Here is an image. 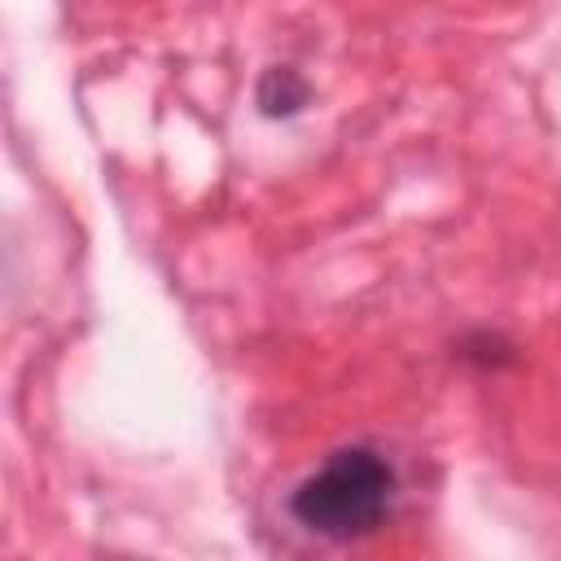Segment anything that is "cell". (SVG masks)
Here are the masks:
<instances>
[{
    "instance_id": "obj_1",
    "label": "cell",
    "mask_w": 561,
    "mask_h": 561,
    "mask_svg": "<svg viewBox=\"0 0 561 561\" xmlns=\"http://www.w3.org/2000/svg\"><path fill=\"white\" fill-rule=\"evenodd\" d=\"M394 500V465L377 447H337L316 473H307L294 495L289 513L298 526L324 539H359L377 530Z\"/></svg>"
},
{
    "instance_id": "obj_2",
    "label": "cell",
    "mask_w": 561,
    "mask_h": 561,
    "mask_svg": "<svg viewBox=\"0 0 561 561\" xmlns=\"http://www.w3.org/2000/svg\"><path fill=\"white\" fill-rule=\"evenodd\" d=\"M307 96H311V88H307V79H302L294 66H272V70L259 79V110L272 114V118L298 114V110L307 105Z\"/></svg>"
}]
</instances>
